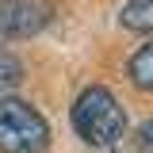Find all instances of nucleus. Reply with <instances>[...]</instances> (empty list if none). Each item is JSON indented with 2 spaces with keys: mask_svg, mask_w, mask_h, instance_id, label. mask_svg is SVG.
Returning <instances> with one entry per match:
<instances>
[{
  "mask_svg": "<svg viewBox=\"0 0 153 153\" xmlns=\"http://www.w3.org/2000/svg\"><path fill=\"white\" fill-rule=\"evenodd\" d=\"M73 130L80 142H88L96 149H115L119 146V138L126 134V111H123V103L115 100L107 88H84V92L73 100Z\"/></svg>",
  "mask_w": 153,
  "mask_h": 153,
  "instance_id": "1",
  "label": "nucleus"
},
{
  "mask_svg": "<svg viewBox=\"0 0 153 153\" xmlns=\"http://www.w3.org/2000/svg\"><path fill=\"white\" fill-rule=\"evenodd\" d=\"M50 146V123L23 100H0V153H42Z\"/></svg>",
  "mask_w": 153,
  "mask_h": 153,
  "instance_id": "2",
  "label": "nucleus"
},
{
  "mask_svg": "<svg viewBox=\"0 0 153 153\" xmlns=\"http://www.w3.org/2000/svg\"><path fill=\"white\" fill-rule=\"evenodd\" d=\"M50 23V4L42 0H0V35L31 38Z\"/></svg>",
  "mask_w": 153,
  "mask_h": 153,
  "instance_id": "3",
  "label": "nucleus"
},
{
  "mask_svg": "<svg viewBox=\"0 0 153 153\" xmlns=\"http://www.w3.org/2000/svg\"><path fill=\"white\" fill-rule=\"evenodd\" d=\"M126 73H130V80L138 84V88L153 92V42H146V46L126 61Z\"/></svg>",
  "mask_w": 153,
  "mask_h": 153,
  "instance_id": "4",
  "label": "nucleus"
},
{
  "mask_svg": "<svg viewBox=\"0 0 153 153\" xmlns=\"http://www.w3.org/2000/svg\"><path fill=\"white\" fill-rule=\"evenodd\" d=\"M123 27L149 35L153 31V0H126V8H123Z\"/></svg>",
  "mask_w": 153,
  "mask_h": 153,
  "instance_id": "5",
  "label": "nucleus"
},
{
  "mask_svg": "<svg viewBox=\"0 0 153 153\" xmlns=\"http://www.w3.org/2000/svg\"><path fill=\"white\" fill-rule=\"evenodd\" d=\"M23 80V65H19L16 54H8V50H0V88H12Z\"/></svg>",
  "mask_w": 153,
  "mask_h": 153,
  "instance_id": "6",
  "label": "nucleus"
},
{
  "mask_svg": "<svg viewBox=\"0 0 153 153\" xmlns=\"http://www.w3.org/2000/svg\"><path fill=\"white\" fill-rule=\"evenodd\" d=\"M138 153H153V119L138 126Z\"/></svg>",
  "mask_w": 153,
  "mask_h": 153,
  "instance_id": "7",
  "label": "nucleus"
}]
</instances>
